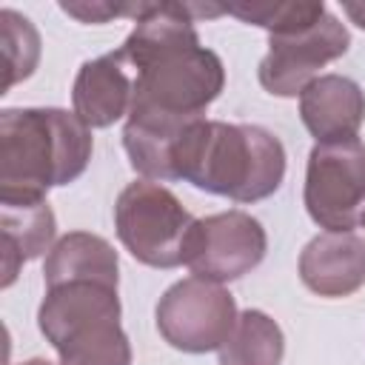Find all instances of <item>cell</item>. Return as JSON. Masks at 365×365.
Returning a JSON list of instances; mask_svg holds the SVG:
<instances>
[{"instance_id":"1","label":"cell","mask_w":365,"mask_h":365,"mask_svg":"<svg viewBox=\"0 0 365 365\" xmlns=\"http://www.w3.org/2000/svg\"><path fill=\"white\" fill-rule=\"evenodd\" d=\"M174 174L202 191L237 202H257L279 188L285 148L259 125L197 120L177 145Z\"/></svg>"},{"instance_id":"2","label":"cell","mask_w":365,"mask_h":365,"mask_svg":"<svg viewBox=\"0 0 365 365\" xmlns=\"http://www.w3.org/2000/svg\"><path fill=\"white\" fill-rule=\"evenodd\" d=\"M91 160L88 125L63 108L0 114V200L43 197L77 180Z\"/></svg>"},{"instance_id":"3","label":"cell","mask_w":365,"mask_h":365,"mask_svg":"<svg viewBox=\"0 0 365 365\" xmlns=\"http://www.w3.org/2000/svg\"><path fill=\"white\" fill-rule=\"evenodd\" d=\"M222 60L205 46L157 57L134 71L128 117H160L180 123L202 120L208 103H214L222 91Z\"/></svg>"},{"instance_id":"4","label":"cell","mask_w":365,"mask_h":365,"mask_svg":"<svg viewBox=\"0 0 365 365\" xmlns=\"http://www.w3.org/2000/svg\"><path fill=\"white\" fill-rule=\"evenodd\" d=\"M194 217L180 200L151 180L128 182L114 205V225L120 242L134 259L151 268H177L185 262V242Z\"/></svg>"},{"instance_id":"5","label":"cell","mask_w":365,"mask_h":365,"mask_svg":"<svg viewBox=\"0 0 365 365\" xmlns=\"http://www.w3.org/2000/svg\"><path fill=\"white\" fill-rule=\"evenodd\" d=\"M305 208L328 231H351L365 220V145L356 137L311 148Z\"/></svg>"},{"instance_id":"6","label":"cell","mask_w":365,"mask_h":365,"mask_svg":"<svg viewBox=\"0 0 365 365\" xmlns=\"http://www.w3.org/2000/svg\"><path fill=\"white\" fill-rule=\"evenodd\" d=\"M237 317L234 297L220 282L200 277L174 282L157 302V328L163 339L188 354L220 351Z\"/></svg>"},{"instance_id":"7","label":"cell","mask_w":365,"mask_h":365,"mask_svg":"<svg viewBox=\"0 0 365 365\" xmlns=\"http://www.w3.org/2000/svg\"><path fill=\"white\" fill-rule=\"evenodd\" d=\"M265 228L245 211H222L194 222L185 242V265L194 277L231 282L265 257Z\"/></svg>"},{"instance_id":"8","label":"cell","mask_w":365,"mask_h":365,"mask_svg":"<svg viewBox=\"0 0 365 365\" xmlns=\"http://www.w3.org/2000/svg\"><path fill=\"white\" fill-rule=\"evenodd\" d=\"M348 29L328 11L308 29L271 34L268 54L259 63V83L277 97H297L317 80L325 63L348 51Z\"/></svg>"},{"instance_id":"9","label":"cell","mask_w":365,"mask_h":365,"mask_svg":"<svg viewBox=\"0 0 365 365\" xmlns=\"http://www.w3.org/2000/svg\"><path fill=\"white\" fill-rule=\"evenodd\" d=\"M299 277L319 297H348L365 285V240L354 231L317 234L299 254Z\"/></svg>"},{"instance_id":"10","label":"cell","mask_w":365,"mask_h":365,"mask_svg":"<svg viewBox=\"0 0 365 365\" xmlns=\"http://www.w3.org/2000/svg\"><path fill=\"white\" fill-rule=\"evenodd\" d=\"M299 114L317 143L351 140L365 120V94L351 77L322 74L299 94Z\"/></svg>"},{"instance_id":"11","label":"cell","mask_w":365,"mask_h":365,"mask_svg":"<svg viewBox=\"0 0 365 365\" xmlns=\"http://www.w3.org/2000/svg\"><path fill=\"white\" fill-rule=\"evenodd\" d=\"M200 46L194 31V14L188 3H145L143 14L134 20L131 34L120 46V57L134 71L157 57Z\"/></svg>"},{"instance_id":"12","label":"cell","mask_w":365,"mask_h":365,"mask_svg":"<svg viewBox=\"0 0 365 365\" xmlns=\"http://www.w3.org/2000/svg\"><path fill=\"white\" fill-rule=\"evenodd\" d=\"M134 80L125 74V60L120 51L103 54L97 60L83 63L74 80V114L88 128H106L131 111Z\"/></svg>"},{"instance_id":"13","label":"cell","mask_w":365,"mask_h":365,"mask_svg":"<svg viewBox=\"0 0 365 365\" xmlns=\"http://www.w3.org/2000/svg\"><path fill=\"white\" fill-rule=\"evenodd\" d=\"M0 248H3V288H9L23 262L40 257L54 240V214L46 197L0 200Z\"/></svg>"},{"instance_id":"14","label":"cell","mask_w":365,"mask_h":365,"mask_svg":"<svg viewBox=\"0 0 365 365\" xmlns=\"http://www.w3.org/2000/svg\"><path fill=\"white\" fill-rule=\"evenodd\" d=\"M120 319L117 288L103 282H63L46 288V297L37 311V322L43 336L54 345L63 334L91 322V319Z\"/></svg>"},{"instance_id":"15","label":"cell","mask_w":365,"mask_h":365,"mask_svg":"<svg viewBox=\"0 0 365 365\" xmlns=\"http://www.w3.org/2000/svg\"><path fill=\"white\" fill-rule=\"evenodd\" d=\"M117 251L111 242H106L97 234L88 231H71L54 242V248L46 257L43 279L46 288L63 285V282H103L117 288Z\"/></svg>"},{"instance_id":"16","label":"cell","mask_w":365,"mask_h":365,"mask_svg":"<svg viewBox=\"0 0 365 365\" xmlns=\"http://www.w3.org/2000/svg\"><path fill=\"white\" fill-rule=\"evenodd\" d=\"M60 365H131V345L120 319L86 322L54 342Z\"/></svg>"},{"instance_id":"17","label":"cell","mask_w":365,"mask_h":365,"mask_svg":"<svg viewBox=\"0 0 365 365\" xmlns=\"http://www.w3.org/2000/svg\"><path fill=\"white\" fill-rule=\"evenodd\" d=\"M285 339L279 325L262 311H242L231 336L220 348V365H279Z\"/></svg>"},{"instance_id":"18","label":"cell","mask_w":365,"mask_h":365,"mask_svg":"<svg viewBox=\"0 0 365 365\" xmlns=\"http://www.w3.org/2000/svg\"><path fill=\"white\" fill-rule=\"evenodd\" d=\"M0 43H3V60H6V77L0 94H6L14 83L26 80L37 60H40V34L31 26L29 17L0 9Z\"/></svg>"},{"instance_id":"19","label":"cell","mask_w":365,"mask_h":365,"mask_svg":"<svg viewBox=\"0 0 365 365\" xmlns=\"http://www.w3.org/2000/svg\"><path fill=\"white\" fill-rule=\"evenodd\" d=\"M228 14L245 20V23H254V26H262L268 29L271 34H291V31H299V29H308L314 26L322 14H325V6L322 3H314V0H291V3H234V6H225Z\"/></svg>"},{"instance_id":"20","label":"cell","mask_w":365,"mask_h":365,"mask_svg":"<svg viewBox=\"0 0 365 365\" xmlns=\"http://www.w3.org/2000/svg\"><path fill=\"white\" fill-rule=\"evenodd\" d=\"M60 9L83 23H106L108 17H123V14H131L137 20L145 3H63Z\"/></svg>"},{"instance_id":"21","label":"cell","mask_w":365,"mask_h":365,"mask_svg":"<svg viewBox=\"0 0 365 365\" xmlns=\"http://www.w3.org/2000/svg\"><path fill=\"white\" fill-rule=\"evenodd\" d=\"M342 9L359 29H365V3H342Z\"/></svg>"},{"instance_id":"22","label":"cell","mask_w":365,"mask_h":365,"mask_svg":"<svg viewBox=\"0 0 365 365\" xmlns=\"http://www.w3.org/2000/svg\"><path fill=\"white\" fill-rule=\"evenodd\" d=\"M20 365H51L48 359H29V362H20Z\"/></svg>"},{"instance_id":"23","label":"cell","mask_w":365,"mask_h":365,"mask_svg":"<svg viewBox=\"0 0 365 365\" xmlns=\"http://www.w3.org/2000/svg\"><path fill=\"white\" fill-rule=\"evenodd\" d=\"M362 225H365V220H362Z\"/></svg>"}]
</instances>
